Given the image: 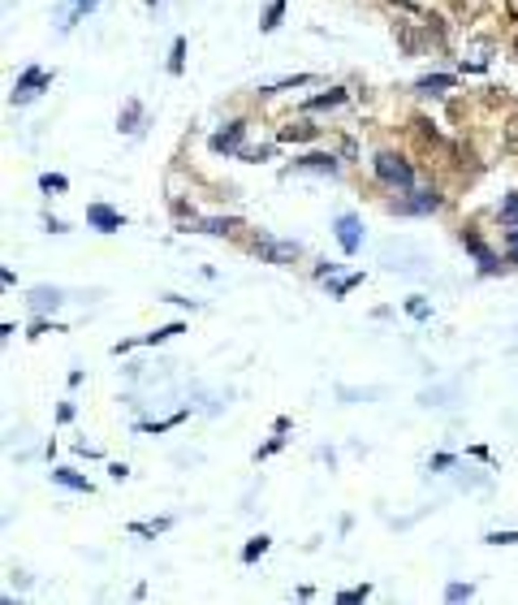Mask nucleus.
<instances>
[{
  "mask_svg": "<svg viewBox=\"0 0 518 605\" xmlns=\"http://www.w3.org/2000/svg\"><path fill=\"white\" fill-rule=\"evenodd\" d=\"M376 177L389 182V186H411V182H415L411 165H406L402 156H394V151H380V156H376Z\"/></svg>",
  "mask_w": 518,
  "mask_h": 605,
  "instance_id": "f257e3e1",
  "label": "nucleus"
},
{
  "mask_svg": "<svg viewBox=\"0 0 518 605\" xmlns=\"http://www.w3.org/2000/svg\"><path fill=\"white\" fill-rule=\"evenodd\" d=\"M298 169H316V173H333L337 165H333V156H302L298 160Z\"/></svg>",
  "mask_w": 518,
  "mask_h": 605,
  "instance_id": "1a4fd4ad",
  "label": "nucleus"
},
{
  "mask_svg": "<svg viewBox=\"0 0 518 605\" xmlns=\"http://www.w3.org/2000/svg\"><path fill=\"white\" fill-rule=\"evenodd\" d=\"M441 199H437V191H420V199H406L402 203V212H428V208H437Z\"/></svg>",
  "mask_w": 518,
  "mask_h": 605,
  "instance_id": "6e6552de",
  "label": "nucleus"
},
{
  "mask_svg": "<svg viewBox=\"0 0 518 605\" xmlns=\"http://www.w3.org/2000/svg\"><path fill=\"white\" fill-rule=\"evenodd\" d=\"M264 549H268V536H255V540L247 545V554H242V557H247V562H255V557L264 554Z\"/></svg>",
  "mask_w": 518,
  "mask_h": 605,
  "instance_id": "4468645a",
  "label": "nucleus"
},
{
  "mask_svg": "<svg viewBox=\"0 0 518 605\" xmlns=\"http://www.w3.org/2000/svg\"><path fill=\"white\" fill-rule=\"evenodd\" d=\"M363 597H368V588H350V592H342L337 601H363Z\"/></svg>",
  "mask_w": 518,
  "mask_h": 605,
  "instance_id": "412c9836",
  "label": "nucleus"
},
{
  "mask_svg": "<svg viewBox=\"0 0 518 605\" xmlns=\"http://www.w3.org/2000/svg\"><path fill=\"white\" fill-rule=\"evenodd\" d=\"M449 82H454L449 73H437V78H423V82H420V91H423V96H432V91H445Z\"/></svg>",
  "mask_w": 518,
  "mask_h": 605,
  "instance_id": "9d476101",
  "label": "nucleus"
},
{
  "mask_svg": "<svg viewBox=\"0 0 518 605\" xmlns=\"http://www.w3.org/2000/svg\"><path fill=\"white\" fill-rule=\"evenodd\" d=\"M320 134V125H311V121H290V125H281V143H311Z\"/></svg>",
  "mask_w": 518,
  "mask_h": 605,
  "instance_id": "7ed1b4c3",
  "label": "nucleus"
},
{
  "mask_svg": "<svg viewBox=\"0 0 518 605\" xmlns=\"http://www.w3.org/2000/svg\"><path fill=\"white\" fill-rule=\"evenodd\" d=\"M255 251L268 260V264H294L298 260V242H276V238H259Z\"/></svg>",
  "mask_w": 518,
  "mask_h": 605,
  "instance_id": "f03ea898",
  "label": "nucleus"
},
{
  "mask_svg": "<svg viewBox=\"0 0 518 605\" xmlns=\"http://www.w3.org/2000/svg\"><path fill=\"white\" fill-rule=\"evenodd\" d=\"M302 82H311L307 73H294V78H281V82H268L264 91H285V87H302Z\"/></svg>",
  "mask_w": 518,
  "mask_h": 605,
  "instance_id": "ddd939ff",
  "label": "nucleus"
},
{
  "mask_svg": "<svg viewBox=\"0 0 518 605\" xmlns=\"http://www.w3.org/2000/svg\"><path fill=\"white\" fill-rule=\"evenodd\" d=\"M505 147L518 156V117H514V125H510V134H505Z\"/></svg>",
  "mask_w": 518,
  "mask_h": 605,
  "instance_id": "4be33fe9",
  "label": "nucleus"
},
{
  "mask_svg": "<svg viewBox=\"0 0 518 605\" xmlns=\"http://www.w3.org/2000/svg\"><path fill=\"white\" fill-rule=\"evenodd\" d=\"M281 13H285V0H272L268 13H264V22H259V26H264V30H272V26L281 22Z\"/></svg>",
  "mask_w": 518,
  "mask_h": 605,
  "instance_id": "9b49d317",
  "label": "nucleus"
},
{
  "mask_svg": "<svg viewBox=\"0 0 518 605\" xmlns=\"http://www.w3.org/2000/svg\"><path fill=\"white\" fill-rule=\"evenodd\" d=\"M510 255H514V260H518V229H514V234H510Z\"/></svg>",
  "mask_w": 518,
  "mask_h": 605,
  "instance_id": "393cba45",
  "label": "nucleus"
},
{
  "mask_svg": "<svg viewBox=\"0 0 518 605\" xmlns=\"http://www.w3.org/2000/svg\"><path fill=\"white\" fill-rule=\"evenodd\" d=\"M61 484H70V488H82V493H91V484L82 480V476H74V471H52Z\"/></svg>",
  "mask_w": 518,
  "mask_h": 605,
  "instance_id": "f8f14e48",
  "label": "nucleus"
},
{
  "mask_svg": "<svg viewBox=\"0 0 518 605\" xmlns=\"http://www.w3.org/2000/svg\"><path fill=\"white\" fill-rule=\"evenodd\" d=\"M514 52H518V35H514Z\"/></svg>",
  "mask_w": 518,
  "mask_h": 605,
  "instance_id": "bb28decb",
  "label": "nucleus"
},
{
  "mask_svg": "<svg viewBox=\"0 0 518 605\" xmlns=\"http://www.w3.org/2000/svg\"><path fill=\"white\" fill-rule=\"evenodd\" d=\"M182 56H186V39H177V44H173V61H169L173 73H182Z\"/></svg>",
  "mask_w": 518,
  "mask_h": 605,
  "instance_id": "dca6fc26",
  "label": "nucleus"
},
{
  "mask_svg": "<svg viewBox=\"0 0 518 605\" xmlns=\"http://www.w3.org/2000/svg\"><path fill=\"white\" fill-rule=\"evenodd\" d=\"M505 220L518 229V199H505Z\"/></svg>",
  "mask_w": 518,
  "mask_h": 605,
  "instance_id": "aec40b11",
  "label": "nucleus"
},
{
  "mask_svg": "<svg viewBox=\"0 0 518 605\" xmlns=\"http://www.w3.org/2000/svg\"><path fill=\"white\" fill-rule=\"evenodd\" d=\"M44 191H65V177H52L48 173V177H44Z\"/></svg>",
  "mask_w": 518,
  "mask_h": 605,
  "instance_id": "5701e85b",
  "label": "nucleus"
},
{
  "mask_svg": "<svg viewBox=\"0 0 518 605\" xmlns=\"http://www.w3.org/2000/svg\"><path fill=\"white\" fill-rule=\"evenodd\" d=\"M342 99H345V91H328V96L311 99V108H333V104H342Z\"/></svg>",
  "mask_w": 518,
  "mask_h": 605,
  "instance_id": "2eb2a0df",
  "label": "nucleus"
},
{
  "mask_svg": "<svg viewBox=\"0 0 518 605\" xmlns=\"http://www.w3.org/2000/svg\"><path fill=\"white\" fill-rule=\"evenodd\" d=\"M44 82H48V73H44V70H30L22 82L13 87V99H30V96H35V87H44Z\"/></svg>",
  "mask_w": 518,
  "mask_h": 605,
  "instance_id": "423d86ee",
  "label": "nucleus"
},
{
  "mask_svg": "<svg viewBox=\"0 0 518 605\" xmlns=\"http://www.w3.org/2000/svg\"><path fill=\"white\" fill-rule=\"evenodd\" d=\"M449 601H467L471 597V583H449V592H445Z\"/></svg>",
  "mask_w": 518,
  "mask_h": 605,
  "instance_id": "f3484780",
  "label": "nucleus"
},
{
  "mask_svg": "<svg viewBox=\"0 0 518 605\" xmlns=\"http://www.w3.org/2000/svg\"><path fill=\"white\" fill-rule=\"evenodd\" d=\"M242 130H247V125H242V121H234L229 130H221V134L212 139V147H217V151H234V147L242 143Z\"/></svg>",
  "mask_w": 518,
  "mask_h": 605,
  "instance_id": "39448f33",
  "label": "nucleus"
},
{
  "mask_svg": "<svg viewBox=\"0 0 518 605\" xmlns=\"http://www.w3.org/2000/svg\"><path fill=\"white\" fill-rule=\"evenodd\" d=\"M96 4H99V0H78V13H91Z\"/></svg>",
  "mask_w": 518,
  "mask_h": 605,
  "instance_id": "b1692460",
  "label": "nucleus"
},
{
  "mask_svg": "<svg viewBox=\"0 0 518 605\" xmlns=\"http://www.w3.org/2000/svg\"><path fill=\"white\" fill-rule=\"evenodd\" d=\"M505 9H510V18H518V0H505Z\"/></svg>",
  "mask_w": 518,
  "mask_h": 605,
  "instance_id": "a878e982",
  "label": "nucleus"
},
{
  "mask_svg": "<svg viewBox=\"0 0 518 605\" xmlns=\"http://www.w3.org/2000/svg\"><path fill=\"white\" fill-rule=\"evenodd\" d=\"M488 540H493V545H518V532H493Z\"/></svg>",
  "mask_w": 518,
  "mask_h": 605,
  "instance_id": "6ab92c4d",
  "label": "nucleus"
},
{
  "mask_svg": "<svg viewBox=\"0 0 518 605\" xmlns=\"http://www.w3.org/2000/svg\"><path fill=\"white\" fill-rule=\"evenodd\" d=\"M87 220H91V225H99V229H122V217H117L113 208H99V203L87 212Z\"/></svg>",
  "mask_w": 518,
  "mask_h": 605,
  "instance_id": "0eeeda50",
  "label": "nucleus"
},
{
  "mask_svg": "<svg viewBox=\"0 0 518 605\" xmlns=\"http://www.w3.org/2000/svg\"><path fill=\"white\" fill-rule=\"evenodd\" d=\"M337 242H342L345 255H354V251H359V220H354V217H337Z\"/></svg>",
  "mask_w": 518,
  "mask_h": 605,
  "instance_id": "20e7f679",
  "label": "nucleus"
},
{
  "mask_svg": "<svg viewBox=\"0 0 518 605\" xmlns=\"http://www.w3.org/2000/svg\"><path fill=\"white\" fill-rule=\"evenodd\" d=\"M56 303H61V298H56V290H39V294H35V307H56Z\"/></svg>",
  "mask_w": 518,
  "mask_h": 605,
  "instance_id": "a211bd4d",
  "label": "nucleus"
}]
</instances>
